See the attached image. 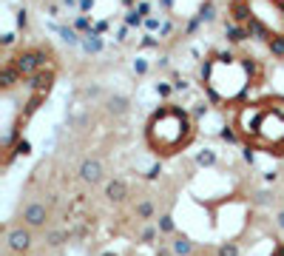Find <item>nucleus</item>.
<instances>
[{"mask_svg":"<svg viewBox=\"0 0 284 256\" xmlns=\"http://www.w3.org/2000/svg\"><path fill=\"white\" fill-rule=\"evenodd\" d=\"M173 248H176V254H190V242H188V239H179Z\"/></svg>","mask_w":284,"mask_h":256,"instance_id":"10","label":"nucleus"},{"mask_svg":"<svg viewBox=\"0 0 284 256\" xmlns=\"http://www.w3.org/2000/svg\"><path fill=\"white\" fill-rule=\"evenodd\" d=\"M60 242H63V234H57V231L49 234V245H60Z\"/></svg>","mask_w":284,"mask_h":256,"instance_id":"12","label":"nucleus"},{"mask_svg":"<svg viewBox=\"0 0 284 256\" xmlns=\"http://www.w3.org/2000/svg\"><path fill=\"white\" fill-rule=\"evenodd\" d=\"M136 214H139L142 219H148L151 214H153V208H151V202H142V205H136Z\"/></svg>","mask_w":284,"mask_h":256,"instance_id":"9","label":"nucleus"},{"mask_svg":"<svg viewBox=\"0 0 284 256\" xmlns=\"http://www.w3.org/2000/svg\"><path fill=\"white\" fill-rule=\"evenodd\" d=\"M105 256H111V254H105Z\"/></svg>","mask_w":284,"mask_h":256,"instance_id":"15","label":"nucleus"},{"mask_svg":"<svg viewBox=\"0 0 284 256\" xmlns=\"http://www.w3.org/2000/svg\"><path fill=\"white\" fill-rule=\"evenodd\" d=\"M202 80L216 102H239L250 88L262 85L265 71L247 54H213L202 68Z\"/></svg>","mask_w":284,"mask_h":256,"instance_id":"1","label":"nucleus"},{"mask_svg":"<svg viewBox=\"0 0 284 256\" xmlns=\"http://www.w3.org/2000/svg\"><path fill=\"white\" fill-rule=\"evenodd\" d=\"M219 256H236V245H222L219 248Z\"/></svg>","mask_w":284,"mask_h":256,"instance_id":"11","label":"nucleus"},{"mask_svg":"<svg viewBox=\"0 0 284 256\" xmlns=\"http://www.w3.org/2000/svg\"><path fill=\"white\" fill-rule=\"evenodd\" d=\"M236 131L253 148L284 154V97H265L239 105Z\"/></svg>","mask_w":284,"mask_h":256,"instance_id":"2","label":"nucleus"},{"mask_svg":"<svg viewBox=\"0 0 284 256\" xmlns=\"http://www.w3.org/2000/svg\"><path fill=\"white\" fill-rule=\"evenodd\" d=\"M159 228H162V231H173V222H170V219L165 217V219L159 222Z\"/></svg>","mask_w":284,"mask_h":256,"instance_id":"13","label":"nucleus"},{"mask_svg":"<svg viewBox=\"0 0 284 256\" xmlns=\"http://www.w3.org/2000/svg\"><path fill=\"white\" fill-rule=\"evenodd\" d=\"M29 242H32V239H29L26 231H12V234H9V245H12L15 251H26V248H29Z\"/></svg>","mask_w":284,"mask_h":256,"instance_id":"6","label":"nucleus"},{"mask_svg":"<svg viewBox=\"0 0 284 256\" xmlns=\"http://www.w3.org/2000/svg\"><path fill=\"white\" fill-rule=\"evenodd\" d=\"M83 179H88V182H97L102 177V168H100V162H83Z\"/></svg>","mask_w":284,"mask_h":256,"instance_id":"7","label":"nucleus"},{"mask_svg":"<svg viewBox=\"0 0 284 256\" xmlns=\"http://www.w3.org/2000/svg\"><path fill=\"white\" fill-rule=\"evenodd\" d=\"M193 139V122L179 105H162L148 119V142L156 154H176Z\"/></svg>","mask_w":284,"mask_h":256,"instance_id":"4","label":"nucleus"},{"mask_svg":"<svg viewBox=\"0 0 284 256\" xmlns=\"http://www.w3.org/2000/svg\"><path fill=\"white\" fill-rule=\"evenodd\" d=\"M108 197H111V199H117V202H119V199H125V185H122L119 179H117V182H111V185H108Z\"/></svg>","mask_w":284,"mask_h":256,"instance_id":"8","label":"nucleus"},{"mask_svg":"<svg viewBox=\"0 0 284 256\" xmlns=\"http://www.w3.org/2000/svg\"><path fill=\"white\" fill-rule=\"evenodd\" d=\"M236 34L256 37L276 57H284V0H230Z\"/></svg>","mask_w":284,"mask_h":256,"instance_id":"3","label":"nucleus"},{"mask_svg":"<svg viewBox=\"0 0 284 256\" xmlns=\"http://www.w3.org/2000/svg\"><path fill=\"white\" fill-rule=\"evenodd\" d=\"M23 219L29 222V225H43L46 222V208L43 205H29L23 211Z\"/></svg>","mask_w":284,"mask_h":256,"instance_id":"5","label":"nucleus"},{"mask_svg":"<svg viewBox=\"0 0 284 256\" xmlns=\"http://www.w3.org/2000/svg\"><path fill=\"white\" fill-rule=\"evenodd\" d=\"M279 225H282V228H284V214H279Z\"/></svg>","mask_w":284,"mask_h":256,"instance_id":"14","label":"nucleus"}]
</instances>
